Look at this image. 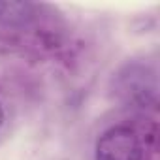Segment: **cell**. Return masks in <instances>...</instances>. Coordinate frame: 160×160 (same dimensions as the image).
Masks as SVG:
<instances>
[{"instance_id":"6da1fadb","label":"cell","mask_w":160,"mask_h":160,"mask_svg":"<svg viewBox=\"0 0 160 160\" xmlns=\"http://www.w3.org/2000/svg\"><path fill=\"white\" fill-rule=\"evenodd\" d=\"M141 141L128 126L109 128L96 143V160H141Z\"/></svg>"},{"instance_id":"7a4b0ae2","label":"cell","mask_w":160,"mask_h":160,"mask_svg":"<svg viewBox=\"0 0 160 160\" xmlns=\"http://www.w3.org/2000/svg\"><path fill=\"white\" fill-rule=\"evenodd\" d=\"M28 2H0V19L8 25H25L34 13Z\"/></svg>"},{"instance_id":"3957f363","label":"cell","mask_w":160,"mask_h":160,"mask_svg":"<svg viewBox=\"0 0 160 160\" xmlns=\"http://www.w3.org/2000/svg\"><path fill=\"white\" fill-rule=\"evenodd\" d=\"M4 124V109H2V106H0V126Z\"/></svg>"}]
</instances>
